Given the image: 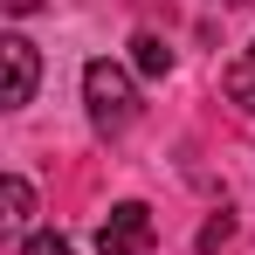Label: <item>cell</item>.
Wrapping results in <instances>:
<instances>
[{"label":"cell","mask_w":255,"mask_h":255,"mask_svg":"<svg viewBox=\"0 0 255 255\" xmlns=\"http://www.w3.org/2000/svg\"><path fill=\"white\" fill-rule=\"evenodd\" d=\"M83 104H90L97 138H125V131L138 125V83H131V69L111 62V55L83 62Z\"/></svg>","instance_id":"1"},{"label":"cell","mask_w":255,"mask_h":255,"mask_svg":"<svg viewBox=\"0 0 255 255\" xmlns=\"http://www.w3.org/2000/svg\"><path fill=\"white\" fill-rule=\"evenodd\" d=\"M152 242H159V228H152L145 200H118L104 214V228H97V255H145Z\"/></svg>","instance_id":"2"},{"label":"cell","mask_w":255,"mask_h":255,"mask_svg":"<svg viewBox=\"0 0 255 255\" xmlns=\"http://www.w3.org/2000/svg\"><path fill=\"white\" fill-rule=\"evenodd\" d=\"M0 55H7V111L35 104V83H42V55L28 35H0Z\"/></svg>","instance_id":"3"},{"label":"cell","mask_w":255,"mask_h":255,"mask_svg":"<svg viewBox=\"0 0 255 255\" xmlns=\"http://www.w3.org/2000/svg\"><path fill=\"white\" fill-rule=\"evenodd\" d=\"M221 90H228V104L242 111V118H255V42L228 62V76H221Z\"/></svg>","instance_id":"4"},{"label":"cell","mask_w":255,"mask_h":255,"mask_svg":"<svg viewBox=\"0 0 255 255\" xmlns=\"http://www.w3.org/2000/svg\"><path fill=\"white\" fill-rule=\"evenodd\" d=\"M131 69H138V76H166V69H172V48H166V35L138 28V35H131Z\"/></svg>","instance_id":"5"},{"label":"cell","mask_w":255,"mask_h":255,"mask_svg":"<svg viewBox=\"0 0 255 255\" xmlns=\"http://www.w3.org/2000/svg\"><path fill=\"white\" fill-rule=\"evenodd\" d=\"M0 193H7V228H28V221H35V186H28L21 172H7Z\"/></svg>","instance_id":"6"},{"label":"cell","mask_w":255,"mask_h":255,"mask_svg":"<svg viewBox=\"0 0 255 255\" xmlns=\"http://www.w3.org/2000/svg\"><path fill=\"white\" fill-rule=\"evenodd\" d=\"M228 242H235V214L221 207V214H214V221H207V228H200V242H193V249H200V255H221V249H228Z\"/></svg>","instance_id":"7"},{"label":"cell","mask_w":255,"mask_h":255,"mask_svg":"<svg viewBox=\"0 0 255 255\" xmlns=\"http://www.w3.org/2000/svg\"><path fill=\"white\" fill-rule=\"evenodd\" d=\"M21 255H76V242H69V235H28Z\"/></svg>","instance_id":"8"},{"label":"cell","mask_w":255,"mask_h":255,"mask_svg":"<svg viewBox=\"0 0 255 255\" xmlns=\"http://www.w3.org/2000/svg\"><path fill=\"white\" fill-rule=\"evenodd\" d=\"M35 7H42V0H7V14H35Z\"/></svg>","instance_id":"9"}]
</instances>
